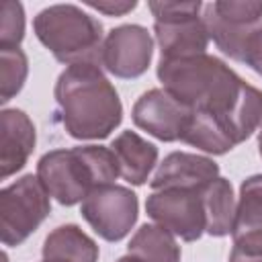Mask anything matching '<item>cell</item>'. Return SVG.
I'll return each mask as SVG.
<instances>
[{
  "label": "cell",
  "mask_w": 262,
  "mask_h": 262,
  "mask_svg": "<svg viewBox=\"0 0 262 262\" xmlns=\"http://www.w3.org/2000/svg\"><path fill=\"white\" fill-rule=\"evenodd\" d=\"M203 20L215 45L242 61L246 41L262 27V2H211L203 6Z\"/></svg>",
  "instance_id": "obj_8"
},
{
  "label": "cell",
  "mask_w": 262,
  "mask_h": 262,
  "mask_svg": "<svg viewBox=\"0 0 262 262\" xmlns=\"http://www.w3.org/2000/svg\"><path fill=\"white\" fill-rule=\"evenodd\" d=\"M229 262H262V227L233 233Z\"/></svg>",
  "instance_id": "obj_21"
},
{
  "label": "cell",
  "mask_w": 262,
  "mask_h": 262,
  "mask_svg": "<svg viewBox=\"0 0 262 262\" xmlns=\"http://www.w3.org/2000/svg\"><path fill=\"white\" fill-rule=\"evenodd\" d=\"M158 78L164 90L190 108L182 141L207 154L233 149L262 123V90L213 55L160 59Z\"/></svg>",
  "instance_id": "obj_1"
},
{
  "label": "cell",
  "mask_w": 262,
  "mask_h": 262,
  "mask_svg": "<svg viewBox=\"0 0 262 262\" xmlns=\"http://www.w3.org/2000/svg\"><path fill=\"white\" fill-rule=\"evenodd\" d=\"M82 217L102 239L119 242L137 219V196L119 184L98 186L82 201Z\"/></svg>",
  "instance_id": "obj_9"
},
{
  "label": "cell",
  "mask_w": 262,
  "mask_h": 262,
  "mask_svg": "<svg viewBox=\"0 0 262 262\" xmlns=\"http://www.w3.org/2000/svg\"><path fill=\"white\" fill-rule=\"evenodd\" d=\"M49 192L41 180L27 174L0 192V239L4 246L23 244L49 215Z\"/></svg>",
  "instance_id": "obj_6"
},
{
  "label": "cell",
  "mask_w": 262,
  "mask_h": 262,
  "mask_svg": "<svg viewBox=\"0 0 262 262\" xmlns=\"http://www.w3.org/2000/svg\"><path fill=\"white\" fill-rule=\"evenodd\" d=\"M88 6L94 10H100L104 14H111V16H121L129 10H133L137 6V2H88Z\"/></svg>",
  "instance_id": "obj_23"
},
{
  "label": "cell",
  "mask_w": 262,
  "mask_h": 262,
  "mask_svg": "<svg viewBox=\"0 0 262 262\" xmlns=\"http://www.w3.org/2000/svg\"><path fill=\"white\" fill-rule=\"evenodd\" d=\"M219 178V168L213 160L196 154L174 151L158 166L151 178V190L162 188H201Z\"/></svg>",
  "instance_id": "obj_12"
},
{
  "label": "cell",
  "mask_w": 262,
  "mask_h": 262,
  "mask_svg": "<svg viewBox=\"0 0 262 262\" xmlns=\"http://www.w3.org/2000/svg\"><path fill=\"white\" fill-rule=\"evenodd\" d=\"M156 25L160 59H176L205 53L209 31L201 16L203 4L196 2H149Z\"/></svg>",
  "instance_id": "obj_5"
},
{
  "label": "cell",
  "mask_w": 262,
  "mask_h": 262,
  "mask_svg": "<svg viewBox=\"0 0 262 262\" xmlns=\"http://www.w3.org/2000/svg\"><path fill=\"white\" fill-rule=\"evenodd\" d=\"M119 174V162L113 149L102 145L53 149L37 164V178L49 196L61 205H76L94 188L115 184Z\"/></svg>",
  "instance_id": "obj_3"
},
{
  "label": "cell",
  "mask_w": 262,
  "mask_h": 262,
  "mask_svg": "<svg viewBox=\"0 0 262 262\" xmlns=\"http://www.w3.org/2000/svg\"><path fill=\"white\" fill-rule=\"evenodd\" d=\"M201 188H162L147 196V215L172 235L184 242L199 239L207 229L205 199Z\"/></svg>",
  "instance_id": "obj_7"
},
{
  "label": "cell",
  "mask_w": 262,
  "mask_h": 262,
  "mask_svg": "<svg viewBox=\"0 0 262 262\" xmlns=\"http://www.w3.org/2000/svg\"><path fill=\"white\" fill-rule=\"evenodd\" d=\"M254 227H262V174L246 178L239 186L233 233L254 229Z\"/></svg>",
  "instance_id": "obj_18"
},
{
  "label": "cell",
  "mask_w": 262,
  "mask_h": 262,
  "mask_svg": "<svg viewBox=\"0 0 262 262\" xmlns=\"http://www.w3.org/2000/svg\"><path fill=\"white\" fill-rule=\"evenodd\" d=\"M25 35V12L18 2L0 0V47H18Z\"/></svg>",
  "instance_id": "obj_20"
},
{
  "label": "cell",
  "mask_w": 262,
  "mask_h": 262,
  "mask_svg": "<svg viewBox=\"0 0 262 262\" xmlns=\"http://www.w3.org/2000/svg\"><path fill=\"white\" fill-rule=\"evenodd\" d=\"M242 61L262 76V27L258 31H254L252 37L246 41Z\"/></svg>",
  "instance_id": "obj_22"
},
{
  "label": "cell",
  "mask_w": 262,
  "mask_h": 262,
  "mask_svg": "<svg viewBox=\"0 0 262 262\" xmlns=\"http://www.w3.org/2000/svg\"><path fill=\"white\" fill-rule=\"evenodd\" d=\"M35 147V127L18 108L0 113V176L8 178L18 172Z\"/></svg>",
  "instance_id": "obj_13"
},
{
  "label": "cell",
  "mask_w": 262,
  "mask_h": 262,
  "mask_svg": "<svg viewBox=\"0 0 262 262\" xmlns=\"http://www.w3.org/2000/svg\"><path fill=\"white\" fill-rule=\"evenodd\" d=\"M27 55L20 47H0V100L8 102L25 84Z\"/></svg>",
  "instance_id": "obj_19"
},
{
  "label": "cell",
  "mask_w": 262,
  "mask_h": 262,
  "mask_svg": "<svg viewBox=\"0 0 262 262\" xmlns=\"http://www.w3.org/2000/svg\"><path fill=\"white\" fill-rule=\"evenodd\" d=\"M129 254L147 262H180V248L160 225H141L127 246Z\"/></svg>",
  "instance_id": "obj_17"
},
{
  "label": "cell",
  "mask_w": 262,
  "mask_h": 262,
  "mask_svg": "<svg viewBox=\"0 0 262 262\" xmlns=\"http://www.w3.org/2000/svg\"><path fill=\"white\" fill-rule=\"evenodd\" d=\"M151 53L154 41L147 29L139 25H123L106 35L100 66L117 78H137L147 70Z\"/></svg>",
  "instance_id": "obj_10"
},
{
  "label": "cell",
  "mask_w": 262,
  "mask_h": 262,
  "mask_svg": "<svg viewBox=\"0 0 262 262\" xmlns=\"http://www.w3.org/2000/svg\"><path fill=\"white\" fill-rule=\"evenodd\" d=\"M37 39L68 66L100 63L102 25L74 4H53L43 8L33 23Z\"/></svg>",
  "instance_id": "obj_4"
},
{
  "label": "cell",
  "mask_w": 262,
  "mask_h": 262,
  "mask_svg": "<svg viewBox=\"0 0 262 262\" xmlns=\"http://www.w3.org/2000/svg\"><path fill=\"white\" fill-rule=\"evenodd\" d=\"M117 262H147V260H139V258H135V256H131V254H127V256H123V258H119Z\"/></svg>",
  "instance_id": "obj_24"
},
{
  "label": "cell",
  "mask_w": 262,
  "mask_h": 262,
  "mask_svg": "<svg viewBox=\"0 0 262 262\" xmlns=\"http://www.w3.org/2000/svg\"><path fill=\"white\" fill-rule=\"evenodd\" d=\"M133 123L162 141H182L190 123V108L168 90L154 88L139 96L133 106Z\"/></svg>",
  "instance_id": "obj_11"
},
{
  "label": "cell",
  "mask_w": 262,
  "mask_h": 262,
  "mask_svg": "<svg viewBox=\"0 0 262 262\" xmlns=\"http://www.w3.org/2000/svg\"><path fill=\"white\" fill-rule=\"evenodd\" d=\"M258 147H260V156H262V127H260V133H258Z\"/></svg>",
  "instance_id": "obj_25"
},
{
  "label": "cell",
  "mask_w": 262,
  "mask_h": 262,
  "mask_svg": "<svg viewBox=\"0 0 262 262\" xmlns=\"http://www.w3.org/2000/svg\"><path fill=\"white\" fill-rule=\"evenodd\" d=\"M55 100L63 129L76 139H104L123 119L117 90L94 63L63 70L55 84Z\"/></svg>",
  "instance_id": "obj_2"
},
{
  "label": "cell",
  "mask_w": 262,
  "mask_h": 262,
  "mask_svg": "<svg viewBox=\"0 0 262 262\" xmlns=\"http://www.w3.org/2000/svg\"><path fill=\"white\" fill-rule=\"evenodd\" d=\"M45 262H96L98 246L78 225L53 229L43 244Z\"/></svg>",
  "instance_id": "obj_15"
},
{
  "label": "cell",
  "mask_w": 262,
  "mask_h": 262,
  "mask_svg": "<svg viewBox=\"0 0 262 262\" xmlns=\"http://www.w3.org/2000/svg\"><path fill=\"white\" fill-rule=\"evenodd\" d=\"M121 176L131 184H143L158 162V147L139 137L135 131H123L111 145Z\"/></svg>",
  "instance_id": "obj_14"
},
{
  "label": "cell",
  "mask_w": 262,
  "mask_h": 262,
  "mask_svg": "<svg viewBox=\"0 0 262 262\" xmlns=\"http://www.w3.org/2000/svg\"><path fill=\"white\" fill-rule=\"evenodd\" d=\"M43 262H45V260H43Z\"/></svg>",
  "instance_id": "obj_26"
},
{
  "label": "cell",
  "mask_w": 262,
  "mask_h": 262,
  "mask_svg": "<svg viewBox=\"0 0 262 262\" xmlns=\"http://www.w3.org/2000/svg\"><path fill=\"white\" fill-rule=\"evenodd\" d=\"M205 215H207V233L213 237H223L233 233L235 225V201L231 184L225 178H215L203 190Z\"/></svg>",
  "instance_id": "obj_16"
}]
</instances>
